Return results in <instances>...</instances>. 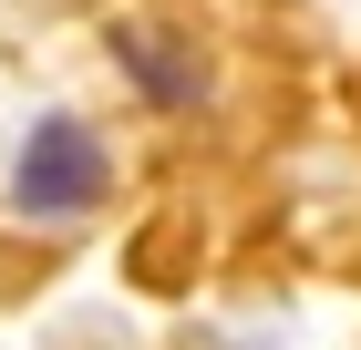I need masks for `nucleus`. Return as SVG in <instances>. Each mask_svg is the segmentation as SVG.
I'll return each mask as SVG.
<instances>
[{
    "mask_svg": "<svg viewBox=\"0 0 361 350\" xmlns=\"http://www.w3.org/2000/svg\"><path fill=\"white\" fill-rule=\"evenodd\" d=\"M114 62H124V73H135L155 104H176V113L207 93V62H196V52H176L166 31H114Z\"/></svg>",
    "mask_w": 361,
    "mask_h": 350,
    "instance_id": "f03ea898",
    "label": "nucleus"
},
{
    "mask_svg": "<svg viewBox=\"0 0 361 350\" xmlns=\"http://www.w3.org/2000/svg\"><path fill=\"white\" fill-rule=\"evenodd\" d=\"M104 186H114V144L93 135L83 113H42L21 135V155H11V206L21 216H93L104 206Z\"/></svg>",
    "mask_w": 361,
    "mask_h": 350,
    "instance_id": "f257e3e1",
    "label": "nucleus"
}]
</instances>
